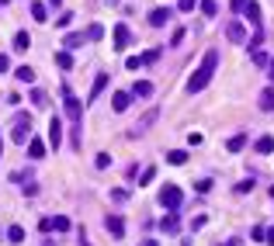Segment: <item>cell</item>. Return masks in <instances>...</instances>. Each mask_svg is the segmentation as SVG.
<instances>
[{
	"mask_svg": "<svg viewBox=\"0 0 274 246\" xmlns=\"http://www.w3.org/2000/svg\"><path fill=\"white\" fill-rule=\"evenodd\" d=\"M216 70H219V52H216V49H208L205 59H201V66H198L195 73H191V80H188V90H191V94L205 90V87H208V80L216 76Z\"/></svg>",
	"mask_w": 274,
	"mask_h": 246,
	"instance_id": "1",
	"label": "cell"
},
{
	"mask_svg": "<svg viewBox=\"0 0 274 246\" xmlns=\"http://www.w3.org/2000/svg\"><path fill=\"white\" fill-rule=\"evenodd\" d=\"M11 139L18 142V146H28V139H32V114H18L14 118V132Z\"/></svg>",
	"mask_w": 274,
	"mask_h": 246,
	"instance_id": "2",
	"label": "cell"
},
{
	"mask_svg": "<svg viewBox=\"0 0 274 246\" xmlns=\"http://www.w3.org/2000/svg\"><path fill=\"white\" fill-rule=\"evenodd\" d=\"M63 104H66V118H70L73 125H80V118H83V104L73 97V90H70V87H63Z\"/></svg>",
	"mask_w": 274,
	"mask_h": 246,
	"instance_id": "3",
	"label": "cell"
},
{
	"mask_svg": "<svg viewBox=\"0 0 274 246\" xmlns=\"http://www.w3.org/2000/svg\"><path fill=\"white\" fill-rule=\"evenodd\" d=\"M180 198H184V194H180V188H177V184H167V188L160 191V205H163L167 211L180 208Z\"/></svg>",
	"mask_w": 274,
	"mask_h": 246,
	"instance_id": "4",
	"label": "cell"
},
{
	"mask_svg": "<svg viewBox=\"0 0 274 246\" xmlns=\"http://www.w3.org/2000/svg\"><path fill=\"white\" fill-rule=\"evenodd\" d=\"M49 142H52L56 149H59V142H63V118H59V114L49 118Z\"/></svg>",
	"mask_w": 274,
	"mask_h": 246,
	"instance_id": "5",
	"label": "cell"
},
{
	"mask_svg": "<svg viewBox=\"0 0 274 246\" xmlns=\"http://www.w3.org/2000/svg\"><path fill=\"white\" fill-rule=\"evenodd\" d=\"M129 42H132L129 28H125V24H115V49H118V52H121V49H129Z\"/></svg>",
	"mask_w": 274,
	"mask_h": 246,
	"instance_id": "6",
	"label": "cell"
},
{
	"mask_svg": "<svg viewBox=\"0 0 274 246\" xmlns=\"http://www.w3.org/2000/svg\"><path fill=\"white\" fill-rule=\"evenodd\" d=\"M243 14L250 18V24H254V28H260V4H257V0H247V7H243Z\"/></svg>",
	"mask_w": 274,
	"mask_h": 246,
	"instance_id": "7",
	"label": "cell"
},
{
	"mask_svg": "<svg viewBox=\"0 0 274 246\" xmlns=\"http://www.w3.org/2000/svg\"><path fill=\"white\" fill-rule=\"evenodd\" d=\"M226 38H229V42H243V38H247L243 24H239V21H229V24H226Z\"/></svg>",
	"mask_w": 274,
	"mask_h": 246,
	"instance_id": "8",
	"label": "cell"
},
{
	"mask_svg": "<svg viewBox=\"0 0 274 246\" xmlns=\"http://www.w3.org/2000/svg\"><path fill=\"white\" fill-rule=\"evenodd\" d=\"M167 21H170V11H167V7H157V11L149 14V24H153V28H163Z\"/></svg>",
	"mask_w": 274,
	"mask_h": 246,
	"instance_id": "9",
	"label": "cell"
},
{
	"mask_svg": "<svg viewBox=\"0 0 274 246\" xmlns=\"http://www.w3.org/2000/svg\"><path fill=\"white\" fill-rule=\"evenodd\" d=\"M129 104H132V94H125V90H118V94L111 97V108H115V111H125Z\"/></svg>",
	"mask_w": 274,
	"mask_h": 246,
	"instance_id": "10",
	"label": "cell"
},
{
	"mask_svg": "<svg viewBox=\"0 0 274 246\" xmlns=\"http://www.w3.org/2000/svg\"><path fill=\"white\" fill-rule=\"evenodd\" d=\"M28 156H32V160H42V156H45V142H42V139H28Z\"/></svg>",
	"mask_w": 274,
	"mask_h": 246,
	"instance_id": "11",
	"label": "cell"
},
{
	"mask_svg": "<svg viewBox=\"0 0 274 246\" xmlns=\"http://www.w3.org/2000/svg\"><path fill=\"white\" fill-rule=\"evenodd\" d=\"M104 226H108L111 236H125V222H121L118 215H108V222H104Z\"/></svg>",
	"mask_w": 274,
	"mask_h": 246,
	"instance_id": "12",
	"label": "cell"
},
{
	"mask_svg": "<svg viewBox=\"0 0 274 246\" xmlns=\"http://www.w3.org/2000/svg\"><path fill=\"white\" fill-rule=\"evenodd\" d=\"M260 111H274V87H267V90H260Z\"/></svg>",
	"mask_w": 274,
	"mask_h": 246,
	"instance_id": "13",
	"label": "cell"
},
{
	"mask_svg": "<svg viewBox=\"0 0 274 246\" xmlns=\"http://www.w3.org/2000/svg\"><path fill=\"white\" fill-rule=\"evenodd\" d=\"M104 87H108V73H98V80H94V87H90V97H87V101H98Z\"/></svg>",
	"mask_w": 274,
	"mask_h": 246,
	"instance_id": "14",
	"label": "cell"
},
{
	"mask_svg": "<svg viewBox=\"0 0 274 246\" xmlns=\"http://www.w3.org/2000/svg\"><path fill=\"white\" fill-rule=\"evenodd\" d=\"M177 226H180V222H177V215H174V211L160 219V229H163V232H177Z\"/></svg>",
	"mask_w": 274,
	"mask_h": 246,
	"instance_id": "15",
	"label": "cell"
},
{
	"mask_svg": "<svg viewBox=\"0 0 274 246\" xmlns=\"http://www.w3.org/2000/svg\"><path fill=\"white\" fill-rule=\"evenodd\" d=\"M83 42H87V35H80V32H73V35H66V38H63V45H66V49H80Z\"/></svg>",
	"mask_w": 274,
	"mask_h": 246,
	"instance_id": "16",
	"label": "cell"
},
{
	"mask_svg": "<svg viewBox=\"0 0 274 246\" xmlns=\"http://www.w3.org/2000/svg\"><path fill=\"white\" fill-rule=\"evenodd\" d=\"M7 243H14V246L24 243V229H21V226H11V229H7Z\"/></svg>",
	"mask_w": 274,
	"mask_h": 246,
	"instance_id": "17",
	"label": "cell"
},
{
	"mask_svg": "<svg viewBox=\"0 0 274 246\" xmlns=\"http://www.w3.org/2000/svg\"><path fill=\"white\" fill-rule=\"evenodd\" d=\"M28 45H32V38H28V32H18V35H14V52H24Z\"/></svg>",
	"mask_w": 274,
	"mask_h": 246,
	"instance_id": "18",
	"label": "cell"
},
{
	"mask_svg": "<svg viewBox=\"0 0 274 246\" xmlns=\"http://www.w3.org/2000/svg\"><path fill=\"white\" fill-rule=\"evenodd\" d=\"M14 76H18L21 83H32V80H35V70H32V66H18V70H14Z\"/></svg>",
	"mask_w": 274,
	"mask_h": 246,
	"instance_id": "19",
	"label": "cell"
},
{
	"mask_svg": "<svg viewBox=\"0 0 274 246\" xmlns=\"http://www.w3.org/2000/svg\"><path fill=\"white\" fill-rule=\"evenodd\" d=\"M132 94H136V97H149V94H153V83H146V80H139L136 87H132Z\"/></svg>",
	"mask_w": 274,
	"mask_h": 246,
	"instance_id": "20",
	"label": "cell"
},
{
	"mask_svg": "<svg viewBox=\"0 0 274 246\" xmlns=\"http://www.w3.org/2000/svg\"><path fill=\"white\" fill-rule=\"evenodd\" d=\"M257 152H274V139L271 135H260V139H257Z\"/></svg>",
	"mask_w": 274,
	"mask_h": 246,
	"instance_id": "21",
	"label": "cell"
},
{
	"mask_svg": "<svg viewBox=\"0 0 274 246\" xmlns=\"http://www.w3.org/2000/svg\"><path fill=\"white\" fill-rule=\"evenodd\" d=\"M167 160H170L174 167H180V163H188V152H184V149H170V152H167Z\"/></svg>",
	"mask_w": 274,
	"mask_h": 246,
	"instance_id": "22",
	"label": "cell"
},
{
	"mask_svg": "<svg viewBox=\"0 0 274 246\" xmlns=\"http://www.w3.org/2000/svg\"><path fill=\"white\" fill-rule=\"evenodd\" d=\"M32 18H35V21H49V14H45V4H39V0L32 4Z\"/></svg>",
	"mask_w": 274,
	"mask_h": 246,
	"instance_id": "23",
	"label": "cell"
},
{
	"mask_svg": "<svg viewBox=\"0 0 274 246\" xmlns=\"http://www.w3.org/2000/svg\"><path fill=\"white\" fill-rule=\"evenodd\" d=\"M32 104H35V108H49V97H45V90H32Z\"/></svg>",
	"mask_w": 274,
	"mask_h": 246,
	"instance_id": "24",
	"label": "cell"
},
{
	"mask_svg": "<svg viewBox=\"0 0 274 246\" xmlns=\"http://www.w3.org/2000/svg\"><path fill=\"white\" fill-rule=\"evenodd\" d=\"M101 38H104V28L101 24H90L87 28V42H101Z\"/></svg>",
	"mask_w": 274,
	"mask_h": 246,
	"instance_id": "25",
	"label": "cell"
},
{
	"mask_svg": "<svg viewBox=\"0 0 274 246\" xmlns=\"http://www.w3.org/2000/svg\"><path fill=\"white\" fill-rule=\"evenodd\" d=\"M201 14L216 18V14H219V4H216V0H201Z\"/></svg>",
	"mask_w": 274,
	"mask_h": 246,
	"instance_id": "26",
	"label": "cell"
},
{
	"mask_svg": "<svg viewBox=\"0 0 274 246\" xmlns=\"http://www.w3.org/2000/svg\"><path fill=\"white\" fill-rule=\"evenodd\" d=\"M243 146H247V135H233L229 139V152H239Z\"/></svg>",
	"mask_w": 274,
	"mask_h": 246,
	"instance_id": "27",
	"label": "cell"
},
{
	"mask_svg": "<svg viewBox=\"0 0 274 246\" xmlns=\"http://www.w3.org/2000/svg\"><path fill=\"white\" fill-rule=\"evenodd\" d=\"M56 66L70 70V66H73V56H70V52H56Z\"/></svg>",
	"mask_w": 274,
	"mask_h": 246,
	"instance_id": "28",
	"label": "cell"
},
{
	"mask_svg": "<svg viewBox=\"0 0 274 246\" xmlns=\"http://www.w3.org/2000/svg\"><path fill=\"white\" fill-rule=\"evenodd\" d=\"M52 229H56V232H66V229H70V219H66V215H56V219H52Z\"/></svg>",
	"mask_w": 274,
	"mask_h": 246,
	"instance_id": "29",
	"label": "cell"
},
{
	"mask_svg": "<svg viewBox=\"0 0 274 246\" xmlns=\"http://www.w3.org/2000/svg\"><path fill=\"white\" fill-rule=\"evenodd\" d=\"M94 163H98V170H108V167H111V156H108V152H98Z\"/></svg>",
	"mask_w": 274,
	"mask_h": 246,
	"instance_id": "30",
	"label": "cell"
},
{
	"mask_svg": "<svg viewBox=\"0 0 274 246\" xmlns=\"http://www.w3.org/2000/svg\"><path fill=\"white\" fill-rule=\"evenodd\" d=\"M153 177H157V167H146V170H142V177H139V180H142V184H149Z\"/></svg>",
	"mask_w": 274,
	"mask_h": 246,
	"instance_id": "31",
	"label": "cell"
},
{
	"mask_svg": "<svg viewBox=\"0 0 274 246\" xmlns=\"http://www.w3.org/2000/svg\"><path fill=\"white\" fill-rule=\"evenodd\" d=\"M247 191H254V180H239L236 184V194H247Z\"/></svg>",
	"mask_w": 274,
	"mask_h": 246,
	"instance_id": "32",
	"label": "cell"
},
{
	"mask_svg": "<svg viewBox=\"0 0 274 246\" xmlns=\"http://www.w3.org/2000/svg\"><path fill=\"white\" fill-rule=\"evenodd\" d=\"M70 21H73V14H70V11H63V14H59V18H56V24H59V28H66Z\"/></svg>",
	"mask_w": 274,
	"mask_h": 246,
	"instance_id": "33",
	"label": "cell"
},
{
	"mask_svg": "<svg viewBox=\"0 0 274 246\" xmlns=\"http://www.w3.org/2000/svg\"><path fill=\"white\" fill-rule=\"evenodd\" d=\"M157 59H160V49H149V52L142 56V66H146V63H157Z\"/></svg>",
	"mask_w": 274,
	"mask_h": 246,
	"instance_id": "34",
	"label": "cell"
},
{
	"mask_svg": "<svg viewBox=\"0 0 274 246\" xmlns=\"http://www.w3.org/2000/svg\"><path fill=\"white\" fill-rule=\"evenodd\" d=\"M254 63H257V66H267V56H264L260 49H254Z\"/></svg>",
	"mask_w": 274,
	"mask_h": 246,
	"instance_id": "35",
	"label": "cell"
},
{
	"mask_svg": "<svg viewBox=\"0 0 274 246\" xmlns=\"http://www.w3.org/2000/svg\"><path fill=\"white\" fill-rule=\"evenodd\" d=\"M195 4H198V0H177V7H180V11H195Z\"/></svg>",
	"mask_w": 274,
	"mask_h": 246,
	"instance_id": "36",
	"label": "cell"
},
{
	"mask_svg": "<svg viewBox=\"0 0 274 246\" xmlns=\"http://www.w3.org/2000/svg\"><path fill=\"white\" fill-rule=\"evenodd\" d=\"M111 198H115V201H125V198H129V191H121V188H115V191H111Z\"/></svg>",
	"mask_w": 274,
	"mask_h": 246,
	"instance_id": "37",
	"label": "cell"
},
{
	"mask_svg": "<svg viewBox=\"0 0 274 246\" xmlns=\"http://www.w3.org/2000/svg\"><path fill=\"white\" fill-rule=\"evenodd\" d=\"M180 42H184V28H177V32H174V38H170V45H180Z\"/></svg>",
	"mask_w": 274,
	"mask_h": 246,
	"instance_id": "38",
	"label": "cell"
},
{
	"mask_svg": "<svg viewBox=\"0 0 274 246\" xmlns=\"http://www.w3.org/2000/svg\"><path fill=\"white\" fill-rule=\"evenodd\" d=\"M125 66H129V70H139V66H142V56H132L129 63H125Z\"/></svg>",
	"mask_w": 274,
	"mask_h": 246,
	"instance_id": "39",
	"label": "cell"
},
{
	"mask_svg": "<svg viewBox=\"0 0 274 246\" xmlns=\"http://www.w3.org/2000/svg\"><path fill=\"white\" fill-rule=\"evenodd\" d=\"M7 70H11V59H7L4 52H0V73H7Z\"/></svg>",
	"mask_w": 274,
	"mask_h": 246,
	"instance_id": "40",
	"label": "cell"
},
{
	"mask_svg": "<svg viewBox=\"0 0 274 246\" xmlns=\"http://www.w3.org/2000/svg\"><path fill=\"white\" fill-rule=\"evenodd\" d=\"M247 7V0H233V11H243Z\"/></svg>",
	"mask_w": 274,
	"mask_h": 246,
	"instance_id": "41",
	"label": "cell"
},
{
	"mask_svg": "<svg viewBox=\"0 0 274 246\" xmlns=\"http://www.w3.org/2000/svg\"><path fill=\"white\" fill-rule=\"evenodd\" d=\"M264 243H274V226L267 229V236H264Z\"/></svg>",
	"mask_w": 274,
	"mask_h": 246,
	"instance_id": "42",
	"label": "cell"
},
{
	"mask_svg": "<svg viewBox=\"0 0 274 246\" xmlns=\"http://www.w3.org/2000/svg\"><path fill=\"white\" fill-rule=\"evenodd\" d=\"M267 70H271V80H274V59H271V63H267Z\"/></svg>",
	"mask_w": 274,
	"mask_h": 246,
	"instance_id": "43",
	"label": "cell"
},
{
	"mask_svg": "<svg viewBox=\"0 0 274 246\" xmlns=\"http://www.w3.org/2000/svg\"><path fill=\"white\" fill-rule=\"evenodd\" d=\"M229 246H243V243H239V239H229Z\"/></svg>",
	"mask_w": 274,
	"mask_h": 246,
	"instance_id": "44",
	"label": "cell"
},
{
	"mask_svg": "<svg viewBox=\"0 0 274 246\" xmlns=\"http://www.w3.org/2000/svg\"><path fill=\"white\" fill-rule=\"evenodd\" d=\"M0 149H4V139H0Z\"/></svg>",
	"mask_w": 274,
	"mask_h": 246,
	"instance_id": "45",
	"label": "cell"
},
{
	"mask_svg": "<svg viewBox=\"0 0 274 246\" xmlns=\"http://www.w3.org/2000/svg\"><path fill=\"white\" fill-rule=\"evenodd\" d=\"M0 4H11V0H0Z\"/></svg>",
	"mask_w": 274,
	"mask_h": 246,
	"instance_id": "46",
	"label": "cell"
},
{
	"mask_svg": "<svg viewBox=\"0 0 274 246\" xmlns=\"http://www.w3.org/2000/svg\"><path fill=\"white\" fill-rule=\"evenodd\" d=\"M42 246H52V243H42Z\"/></svg>",
	"mask_w": 274,
	"mask_h": 246,
	"instance_id": "47",
	"label": "cell"
},
{
	"mask_svg": "<svg viewBox=\"0 0 274 246\" xmlns=\"http://www.w3.org/2000/svg\"><path fill=\"white\" fill-rule=\"evenodd\" d=\"M271 198H274V188H271Z\"/></svg>",
	"mask_w": 274,
	"mask_h": 246,
	"instance_id": "48",
	"label": "cell"
}]
</instances>
